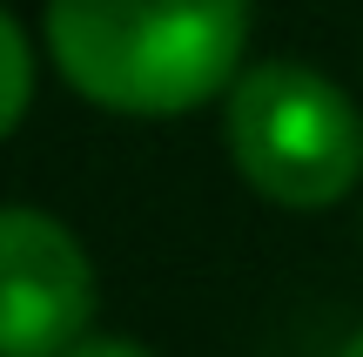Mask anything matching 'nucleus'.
I'll return each instance as SVG.
<instances>
[{"label": "nucleus", "instance_id": "4", "mask_svg": "<svg viewBox=\"0 0 363 357\" xmlns=\"http://www.w3.org/2000/svg\"><path fill=\"white\" fill-rule=\"evenodd\" d=\"M27 101H34V48H27V27L0 7V142L21 128Z\"/></svg>", "mask_w": 363, "mask_h": 357}, {"label": "nucleus", "instance_id": "1", "mask_svg": "<svg viewBox=\"0 0 363 357\" xmlns=\"http://www.w3.org/2000/svg\"><path fill=\"white\" fill-rule=\"evenodd\" d=\"M249 0H48V54L108 115H189L242 81Z\"/></svg>", "mask_w": 363, "mask_h": 357}, {"label": "nucleus", "instance_id": "2", "mask_svg": "<svg viewBox=\"0 0 363 357\" xmlns=\"http://www.w3.org/2000/svg\"><path fill=\"white\" fill-rule=\"evenodd\" d=\"M229 162L276 209H337L363 182V108L303 61H256L229 88Z\"/></svg>", "mask_w": 363, "mask_h": 357}, {"label": "nucleus", "instance_id": "3", "mask_svg": "<svg viewBox=\"0 0 363 357\" xmlns=\"http://www.w3.org/2000/svg\"><path fill=\"white\" fill-rule=\"evenodd\" d=\"M94 256L48 209H0V357H67L94 331Z\"/></svg>", "mask_w": 363, "mask_h": 357}, {"label": "nucleus", "instance_id": "6", "mask_svg": "<svg viewBox=\"0 0 363 357\" xmlns=\"http://www.w3.org/2000/svg\"><path fill=\"white\" fill-rule=\"evenodd\" d=\"M337 357H363V331H357V337H350V344H343Z\"/></svg>", "mask_w": 363, "mask_h": 357}, {"label": "nucleus", "instance_id": "5", "mask_svg": "<svg viewBox=\"0 0 363 357\" xmlns=\"http://www.w3.org/2000/svg\"><path fill=\"white\" fill-rule=\"evenodd\" d=\"M67 357H155L148 344H135V337H115V331H88Z\"/></svg>", "mask_w": 363, "mask_h": 357}]
</instances>
